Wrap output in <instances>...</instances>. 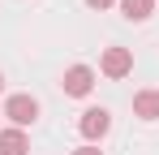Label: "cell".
Segmentation results:
<instances>
[{"mask_svg": "<svg viewBox=\"0 0 159 155\" xmlns=\"http://www.w3.org/2000/svg\"><path fill=\"white\" fill-rule=\"evenodd\" d=\"M73 155H103V151H99V147H78Z\"/></svg>", "mask_w": 159, "mask_h": 155, "instance_id": "cell-8", "label": "cell"}, {"mask_svg": "<svg viewBox=\"0 0 159 155\" xmlns=\"http://www.w3.org/2000/svg\"><path fill=\"white\" fill-rule=\"evenodd\" d=\"M4 116L13 121V129H22V125H34V116H39V103L30 99V95H13V99L4 103Z\"/></svg>", "mask_w": 159, "mask_h": 155, "instance_id": "cell-1", "label": "cell"}, {"mask_svg": "<svg viewBox=\"0 0 159 155\" xmlns=\"http://www.w3.org/2000/svg\"><path fill=\"white\" fill-rule=\"evenodd\" d=\"M0 86H4V78H0Z\"/></svg>", "mask_w": 159, "mask_h": 155, "instance_id": "cell-10", "label": "cell"}, {"mask_svg": "<svg viewBox=\"0 0 159 155\" xmlns=\"http://www.w3.org/2000/svg\"><path fill=\"white\" fill-rule=\"evenodd\" d=\"M151 9H155V0H120V13H125L129 22H146Z\"/></svg>", "mask_w": 159, "mask_h": 155, "instance_id": "cell-7", "label": "cell"}, {"mask_svg": "<svg viewBox=\"0 0 159 155\" xmlns=\"http://www.w3.org/2000/svg\"><path fill=\"white\" fill-rule=\"evenodd\" d=\"M90 9H107V4H116V0H86Z\"/></svg>", "mask_w": 159, "mask_h": 155, "instance_id": "cell-9", "label": "cell"}, {"mask_svg": "<svg viewBox=\"0 0 159 155\" xmlns=\"http://www.w3.org/2000/svg\"><path fill=\"white\" fill-rule=\"evenodd\" d=\"M30 142L22 129H0V155H26Z\"/></svg>", "mask_w": 159, "mask_h": 155, "instance_id": "cell-6", "label": "cell"}, {"mask_svg": "<svg viewBox=\"0 0 159 155\" xmlns=\"http://www.w3.org/2000/svg\"><path fill=\"white\" fill-rule=\"evenodd\" d=\"M78 129H82V138H103L107 129H112V116H107V108H86L82 112V121H78Z\"/></svg>", "mask_w": 159, "mask_h": 155, "instance_id": "cell-2", "label": "cell"}, {"mask_svg": "<svg viewBox=\"0 0 159 155\" xmlns=\"http://www.w3.org/2000/svg\"><path fill=\"white\" fill-rule=\"evenodd\" d=\"M60 86H65V95H78L82 99V95H90V86H95V69H90V65H73Z\"/></svg>", "mask_w": 159, "mask_h": 155, "instance_id": "cell-3", "label": "cell"}, {"mask_svg": "<svg viewBox=\"0 0 159 155\" xmlns=\"http://www.w3.org/2000/svg\"><path fill=\"white\" fill-rule=\"evenodd\" d=\"M99 69H103L107 78H125V73L133 69V52H129V48H107L103 60H99Z\"/></svg>", "mask_w": 159, "mask_h": 155, "instance_id": "cell-4", "label": "cell"}, {"mask_svg": "<svg viewBox=\"0 0 159 155\" xmlns=\"http://www.w3.org/2000/svg\"><path fill=\"white\" fill-rule=\"evenodd\" d=\"M133 116L159 121V91H138V95H133Z\"/></svg>", "mask_w": 159, "mask_h": 155, "instance_id": "cell-5", "label": "cell"}]
</instances>
